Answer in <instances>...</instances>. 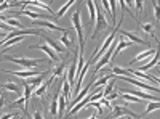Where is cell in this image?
<instances>
[{
  "label": "cell",
  "instance_id": "obj_37",
  "mask_svg": "<svg viewBox=\"0 0 160 119\" xmlns=\"http://www.w3.org/2000/svg\"><path fill=\"white\" fill-rule=\"evenodd\" d=\"M90 119H96V111H95V113L91 114V117H90Z\"/></svg>",
  "mask_w": 160,
  "mask_h": 119
},
{
  "label": "cell",
  "instance_id": "obj_22",
  "mask_svg": "<svg viewBox=\"0 0 160 119\" xmlns=\"http://www.w3.org/2000/svg\"><path fill=\"white\" fill-rule=\"evenodd\" d=\"M48 87H50V82L47 81L45 84H42V85H40V87L35 90V95H37L38 98H43V97L47 95V90H48Z\"/></svg>",
  "mask_w": 160,
  "mask_h": 119
},
{
  "label": "cell",
  "instance_id": "obj_3",
  "mask_svg": "<svg viewBox=\"0 0 160 119\" xmlns=\"http://www.w3.org/2000/svg\"><path fill=\"white\" fill-rule=\"evenodd\" d=\"M7 61H11L15 64H19L22 69H34L37 64H40L43 60L38 58V60H29V58H13V57H7Z\"/></svg>",
  "mask_w": 160,
  "mask_h": 119
},
{
  "label": "cell",
  "instance_id": "obj_30",
  "mask_svg": "<svg viewBox=\"0 0 160 119\" xmlns=\"http://www.w3.org/2000/svg\"><path fill=\"white\" fill-rule=\"evenodd\" d=\"M19 5V2H3L2 5H0V10H7V8H11V7H18Z\"/></svg>",
  "mask_w": 160,
  "mask_h": 119
},
{
  "label": "cell",
  "instance_id": "obj_33",
  "mask_svg": "<svg viewBox=\"0 0 160 119\" xmlns=\"http://www.w3.org/2000/svg\"><path fill=\"white\" fill-rule=\"evenodd\" d=\"M99 3L102 5V8H104L106 11L109 13V10H111V5H109V2H108V0H102V2H99Z\"/></svg>",
  "mask_w": 160,
  "mask_h": 119
},
{
  "label": "cell",
  "instance_id": "obj_18",
  "mask_svg": "<svg viewBox=\"0 0 160 119\" xmlns=\"http://www.w3.org/2000/svg\"><path fill=\"white\" fill-rule=\"evenodd\" d=\"M61 95H64L66 97V100H71L72 98V95H71V84H69V81H68V77L62 81V90H61Z\"/></svg>",
  "mask_w": 160,
  "mask_h": 119
},
{
  "label": "cell",
  "instance_id": "obj_13",
  "mask_svg": "<svg viewBox=\"0 0 160 119\" xmlns=\"http://www.w3.org/2000/svg\"><path fill=\"white\" fill-rule=\"evenodd\" d=\"M18 15H26L28 18H31V19H35V21H40L42 18H45L47 21H50L48 19V16H45V15H40V13H35V11H32V10H21Z\"/></svg>",
  "mask_w": 160,
  "mask_h": 119
},
{
  "label": "cell",
  "instance_id": "obj_23",
  "mask_svg": "<svg viewBox=\"0 0 160 119\" xmlns=\"http://www.w3.org/2000/svg\"><path fill=\"white\" fill-rule=\"evenodd\" d=\"M74 3H75V0H69V2H66V3H64V5H62V7L58 10V13H56V18H62V16H64V13L68 11V10H69V7H71V5H74Z\"/></svg>",
  "mask_w": 160,
  "mask_h": 119
},
{
  "label": "cell",
  "instance_id": "obj_36",
  "mask_svg": "<svg viewBox=\"0 0 160 119\" xmlns=\"http://www.w3.org/2000/svg\"><path fill=\"white\" fill-rule=\"evenodd\" d=\"M13 116H15V114H3V116L0 117V119H11Z\"/></svg>",
  "mask_w": 160,
  "mask_h": 119
},
{
  "label": "cell",
  "instance_id": "obj_12",
  "mask_svg": "<svg viewBox=\"0 0 160 119\" xmlns=\"http://www.w3.org/2000/svg\"><path fill=\"white\" fill-rule=\"evenodd\" d=\"M47 76H48V71H45L43 74H40V76H37V77H32L31 81H26V82H28V84L31 85V89H32V90H37V89H38L40 85H42L40 82H42L43 79L47 77Z\"/></svg>",
  "mask_w": 160,
  "mask_h": 119
},
{
  "label": "cell",
  "instance_id": "obj_9",
  "mask_svg": "<svg viewBox=\"0 0 160 119\" xmlns=\"http://www.w3.org/2000/svg\"><path fill=\"white\" fill-rule=\"evenodd\" d=\"M158 60H160V45L157 47V51H155V55L152 57V60L149 61V63H146L144 66H141V68L138 69V71H148V69H151V68H155V66L158 64Z\"/></svg>",
  "mask_w": 160,
  "mask_h": 119
},
{
  "label": "cell",
  "instance_id": "obj_28",
  "mask_svg": "<svg viewBox=\"0 0 160 119\" xmlns=\"http://www.w3.org/2000/svg\"><path fill=\"white\" fill-rule=\"evenodd\" d=\"M115 81L117 79H112V81L104 87V90H102V94H104V97H109L111 94H112V89H114V84H115Z\"/></svg>",
  "mask_w": 160,
  "mask_h": 119
},
{
  "label": "cell",
  "instance_id": "obj_11",
  "mask_svg": "<svg viewBox=\"0 0 160 119\" xmlns=\"http://www.w3.org/2000/svg\"><path fill=\"white\" fill-rule=\"evenodd\" d=\"M64 68H66V63H64V61H62V63H59L58 66H55V68H53V71H51V76L48 77V82H50V85L53 84V81H55L56 77L62 76V73H64Z\"/></svg>",
  "mask_w": 160,
  "mask_h": 119
},
{
  "label": "cell",
  "instance_id": "obj_24",
  "mask_svg": "<svg viewBox=\"0 0 160 119\" xmlns=\"http://www.w3.org/2000/svg\"><path fill=\"white\" fill-rule=\"evenodd\" d=\"M58 103H59V111H58V116L59 117H62V114H64V111H66V97L64 95H59L58 97Z\"/></svg>",
  "mask_w": 160,
  "mask_h": 119
},
{
  "label": "cell",
  "instance_id": "obj_31",
  "mask_svg": "<svg viewBox=\"0 0 160 119\" xmlns=\"http://www.w3.org/2000/svg\"><path fill=\"white\" fill-rule=\"evenodd\" d=\"M117 3L118 2H115V0H111V2H109V5H111V15H112V23H115V8H117Z\"/></svg>",
  "mask_w": 160,
  "mask_h": 119
},
{
  "label": "cell",
  "instance_id": "obj_4",
  "mask_svg": "<svg viewBox=\"0 0 160 119\" xmlns=\"http://www.w3.org/2000/svg\"><path fill=\"white\" fill-rule=\"evenodd\" d=\"M122 116H128V117H135V119H139L141 114H135L133 111H130L127 106L123 105H115L112 113H111V117H122Z\"/></svg>",
  "mask_w": 160,
  "mask_h": 119
},
{
  "label": "cell",
  "instance_id": "obj_34",
  "mask_svg": "<svg viewBox=\"0 0 160 119\" xmlns=\"http://www.w3.org/2000/svg\"><path fill=\"white\" fill-rule=\"evenodd\" d=\"M135 3H136V10H138V11H142V3H144V2H141V0H136Z\"/></svg>",
  "mask_w": 160,
  "mask_h": 119
},
{
  "label": "cell",
  "instance_id": "obj_6",
  "mask_svg": "<svg viewBox=\"0 0 160 119\" xmlns=\"http://www.w3.org/2000/svg\"><path fill=\"white\" fill-rule=\"evenodd\" d=\"M155 51H157V48H148V50H144V51H141L138 57L133 58V60L130 61V64L139 63V61H142V60H146V63H149V61L152 60V57L155 55ZM146 63H144V64H146ZM144 64H141V66H144Z\"/></svg>",
  "mask_w": 160,
  "mask_h": 119
},
{
  "label": "cell",
  "instance_id": "obj_21",
  "mask_svg": "<svg viewBox=\"0 0 160 119\" xmlns=\"http://www.w3.org/2000/svg\"><path fill=\"white\" fill-rule=\"evenodd\" d=\"M59 42H62V45H64L66 48H72V37H69V31L62 32Z\"/></svg>",
  "mask_w": 160,
  "mask_h": 119
},
{
  "label": "cell",
  "instance_id": "obj_29",
  "mask_svg": "<svg viewBox=\"0 0 160 119\" xmlns=\"http://www.w3.org/2000/svg\"><path fill=\"white\" fill-rule=\"evenodd\" d=\"M7 24H8V26H11V28H19V29H22V26H21V23H19L18 19L8 18V19H7Z\"/></svg>",
  "mask_w": 160,
  "mask_h": 119
},
{
  "label": "cell",
  "instance_id": "obj_35",
  "mask_svg": "<svg viewBox=\"0 0 160 119\" xmlns=\"http://www.w3.org/2000/svg\"><path fill=\"white\" fill-rule=\"evenodd\" d=\"M34 119H43L42 113H40V111H35V113H34Z\"/></svg>",
  "mask_w": 160,
  "mask_h": 119
},
{
  "label": "cell",
  "instance_id": "obj_5",
  "mask_svg": "<svg viewBox=\"0 0 160 119\" xmlns=\"http://www.w3.org/2000/svg\"><path fill=\"white\" fill-rule=\"evenodd\" d=\"M3 73L7 74H11V76H16V77H21V79H32V77H37L40 74H43L45 71H37V69H21V71H7L3 69Z\"/></svg>",
  "mask_w": 160,
  "mask_h": 119
},
{
  "label": "cell",
  "instance_id": "obj_15",
  "mask_svg": "<svg viewBox=\"0 0 160 119\" xmlns=\"http://www.w3.org/2000/svg\"><path fill=\"white\" fill-rule=\"evenodd\" d=\"M2 89H3V90H7V92H13V94H19V97H22V92H21L19 85H18V84H15V82H7V84H2Z\"/></svg>",
  "mask_w": 160,
  "mask_h": 119
},
{
  "label": "cell",
  "instance_id": "obj_10",
  "mask_svg": "<svg viewBox=\"0 0 160 119\" xmlns=\"http://www.w3.org/2000/svg\"><path fill=\"white\" fill-rule=\"evenodd\" d=\"M32 48H34V50H35V48H38V50L45 51V53H47V55L50 57V60H51V61H56V60H58V55H56V51L53 50V48H51L50 45H47V44H45V45H32V47H31V50H32Z\"/></svg>",
  "mask_w": 160,
  "mask_h": 119
},
{
  "label": "cell",
  "instance_id": "obj_20",
  "mask_svg": "<svg viewBox=\"0 0 160 119\" xmlns=\"http://www.w3.org/2000/svg\"><path fill=\"white\" fill-rule=\"evenodd\" d=\"M58 111H59V103H58V95H55V98H53L51 103H50V114L53 117H56Z\"/></svg>",
  "mask_w": 160,
  "mask_h": 119
},
{
  "label": "cell",
  "instance_id": "obj_8",
  "mask_svg": "<svg viewBox=\"0 0 160 119\" xmlns=\"http://www.w3.org/2000/svg\"><path fill=\"white\" fill-rule=\"evenodd\" d=\"M118 35H123V37H127V39H128L130 42H136V44H141V45H149V42H146L144 39L138 37L136 34H133V32L123 31V29H120V31H118Z\"/></svg>",
  "mask_w": 160,
  "mask_h": 119
},
{
  "label": "cell",
  "instance_id": "obj_17",
  "mask_svg": "<svg viewBox=\"0 0 160 119\" xmlns=\"http://www.w3.org/2000/svg\"><path fill=\"white\" fill-rule=\"evenodd\" d=\"M112 79H117V77H115V74H111V73H109V74L102 76V77L99 79V81H95V85H93V87H95V90H96V89L99 90V87H101V85H104L108 81H112Z\"/></svg>",
  "mask_w": 160,
  "mask_h": 119
},
{
  "label": "cell",
  "instance_id": "obj_1",
  "mask_svg": "<svg viewBox=\"0 0 160 119\" xmlns=\"http://www.w3.org/2000/svg\"><path fill=\"white\" fill-rule=\"evenodd\" d=\"M72 24H74V28L77 31V35H78V50H80V55H83V42H85V39H83V28H82V21H80V13L75 11L74 15H72Z\"/></svg>",
  "mask_w": 160,
  "mask_h": 119
},
{
  "label": "cell",
  "instance_id": "obj_2",
  "mask_svg": "<svg viewBox=\"0 0 160 119\" xmlns=\"http://www.w3.org/2000/svg\"><path fill=\"white\" fill-rule=\"evenodd\" d=\"M96 5V26L93 29V34H91V39H96L98 35H99V32L101 31H104V29H108V26H109V23H108V19H106V16L101 13V10H99V7H98V3H95Z\"/></svg>",
  "mask_w": 160,
  "mask_h": 119
},
{
  "label": "cell",
  "instance_id": "obj_14",
  "mask_svg": "<svg viewBox=\"0 0 160 119\" xmlns=\"http://www.w3.org/2000/svg\"><path fill=\"white\" fill-rule=\"evenodd\" d=\"M43 41L53 48V50H55V51H59V53H61V51H66V50H68V48H66V47H62L59 42H56V41H53V39H50V37H45L43 35Z\"/></svg>",
  "mask_w": 160,
  "mask_h": 119
},
{
  "label": "cell",
  "instance_id": "obj_25",
  "mask_svg": "<svg viewBox=\"0 0 160 119\" xmlns=\"http://www.w3.org/2000/svg\"><path fill=\"white\" fill-rule=\"evenodd\" d=\"M109 71H112V73H114V74H117V76H130V71H128V69L118 68V66H111Z\"/></svg>",
  "mask_w": 160,
  "mask_h": 119
},
{
  "label": "cell",
  "instance_id": "obj_26",
  "mask_svg": "<svg viewBox=\"0 0 160 119\" xmlns=\"http://www.w3.org/2000/svg\"><path fill=\"white\" fill-rule=\"evenodd\" d=\"M120 95H122V98L125 101H133V103H139L141 101V98H138L135 95H130V94H125V92H120Z\"/></svg>",
  "mask_w": 160,
  "mask_h": 119
},
{
  "label": "cell",
  "instance_id": "obj_16",
  "mask_svg": "<svg viewBox=\"0 0 160 119\" xmlns=\"http://www.w3.org/2000/svg\"><path fill=\"white\" fill-rule=\"evenodd\" d=\"M87 7H88V11H90V24L93 26L95 24V19H96V5H95V2L93 0H88L87 2Z\"/></svg>",
  "mask_w": 160,
  "mask_h": 119
},
{
  "label": "cell",
  "instance_id": "obj_7",
  "mask_svg": "<svg viewBox=\"0 0 160 119\" xmlns=\"http://www.w3.org/2000/svg\"><path fill=\"white\" fill-rule=\"evenodd\" d=\"M34 26H37V28H47V29H50V31H62V32H66L68 29H64V28H61V26H58V24H55L53 21H47V19H40V21H34Z\"/></svg>",
  "mask_w": 160,
  "mask_h": 119
},
{
  "label": "cell",
  "instance_id": "obj_32",
  "mask_svg": "<svg viewBox=\"0 0 160 119\" xmlns=\"http://www.w3.org/2000/svg\"><path fill=\"white\" fill-rule=\"evenodd\" d=\"M154 3V15H155V19L160 21V5L158 2H152Z\"/></svg>",
  "mask_w": 160,
  "mask_h": 119
},
{
  "label": "cell",
  "instance_id": "obj_19",
  "mask_svg": "<svg viewBox=\"0 0 160 119\" xmlns=\"http://www.w3.org/2000/svg\"><path fill=\"white\" fill-rule=\"evenodd\" d=\"M138 26H139L141 31H144L146 34H151L154 39H157V37H155V32H154V26H152L151 23H139Z\"/></svg>",
  "mask_w": 160,
  "mask_h": 119
},
{
  "label": "cell",
  "instance_id": "obj_27",
  "mask_svg": "<svg viewBox=\"0 0 160 119\" xmlns=\"http://www.w3.org/2000/svg\"><path fill=\"white\" fill-rule=\"evenodd\" d=\"M155 110H160V101H151L148 106H146V113L144 114H148V113H152Z\"/></svg>",
  "mask_w": 160,
  "mask_h": 119
}]
</instances>
